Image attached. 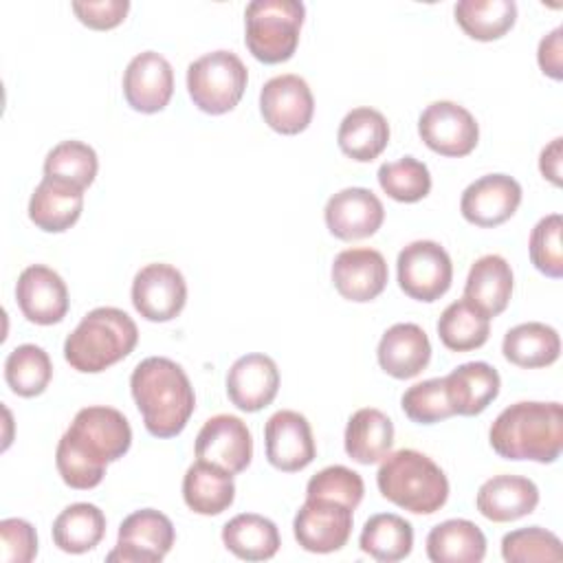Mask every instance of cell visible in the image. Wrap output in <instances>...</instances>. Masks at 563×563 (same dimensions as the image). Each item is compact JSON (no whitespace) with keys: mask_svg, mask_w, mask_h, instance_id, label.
<instances>
[{"mask_svg":"<svg viewBox=\"0 0 563 563\" xmlns=\"http://www.w3.org/2000/svg\"><path fill=\"white\" fill-rule=\"evenodd\" d=\"M561 231H563V218L561 213H550L541 218L528 242L530 262L534 268L552 279L563 277V246H561Z\"/></svg>","mask_w":563,"mask_h":563,"instance_id":"cell-42","label":"cell"},{"mask_svg":"<svg viewBox=\"0 0 563 563\" xmlns=\"http://www.w3.org/2000/svg\"><path fill=\"white\" fill-rule=\"evenodd\" d=\"M501 556L508 563H530V561H561L563 548L554 532L530 526L519 528L501 539Z\"/></svg>","mask_w":563,"mask_h":563,"instance_id":"cell-40","label":"cell"},{"mask_svg":"<svg viewBox=\"0 0 563 563\" xmlns=\"http://www.w3.org/2000/svg\"><path fill=\"white\" fill-rule=\"evenodd\" d=\"M106 534V515L88 501L66 506L53 521V543L68 554H84Z\"/></svg>","mask_w":563,"mask_h":563,"instance_id":"cell-33","label":"cell"},{"mask_svg":"<svg viewBox=\"0 0 563 563\" xmlns=\"http://www.w3.org/2000/svg\"><path fill=\"white\" fill-rule=\"evenodd\" d=\"M352 508L332 499H310L297 510L292 532L306 552L330 554L341 550L352 534Z\"/></svg>","mask_w":563,"mask_h":563,"instance_id":"cell-11","label":"cell"},{"mask_svg":"<svg viewBox=\"0 0 563 563\" xmlns=\"http://www.w3.org/2000/svg\"><path fill=\"white\" fill-rule=\"evenodd\" d=\"M418 134L435 154L460 158L475 150L479 125L464 106L455 101H433L418 119Z\"/></svg>","mask_w":563,"mask_h":563,"instance_id":"cell-9","label":"cell"},{"mask_svg":"<svg viewBox=\"0 0 563 563\" xmlns=\"http://www.w3.org/2000/svg\"><path fill=\"white\" fill-rule=\"evenodd\" d=\"M561 145H563V139L556 136L548 147H543L539 156V169L543 178H548L556 187L561 185Z\"/></svg>","mask_w":563,"mask_h":563,"instance_id":"cell-48","label":"cell"},{"mask_svg":"<svg viewBox=\"0 0 563 563\" xmlns=\"http://www.w3.org/2000/svg\"><path fill=\"white\" fill-rule=\"evenodd\" d=\"M306 7L299 0H253L244 11V42L264 64L288 62L299 44Z\"/></svg>","mask_w":563,"mask_h":563,"instance_id":"cell-5","label":"cell"},{"mask_svg":"<svg viewBox=\"0 0 563 563\" xmlns=\"http://www.w3.org/2000/svg\"><path fill=\"white\" fill-rule=\"evenodd\" d=\"M37 554L35 528L24 519L0 521V561L2 563H29Z\"/></svg>","mask_w":563,"mask_h":563,"instance_id":"cell-45","label":"cell"},{"mask_svg":"<svg viewBox=\"0 0 563 563\" xmlns=\"http://www.w3.org/2000/svg\"><path fill=\"white\" fill-rule=\"evenodd\" d=\"M244 62L231 51H211L194 59L187 68V90L194 106L207 114L233 110L246 88Z\"/></svg>","mask_w":563,"mask_h":563,"instance_id":"cell-6","label":"cell"},{"mask_svg":"<svg viewBox=\"0 0 563 563\" xmlns=\"http://www.w3.org/2000/svg\"><path fill=\"white\" fill-rule=\"evenodd\" d=\"M174 92L172 64L156 51L134 55L123 73V97L128 106L143 114L161 112Z\"/></svg>","mask_w":563,"mask_h":563,"instance_id":"cell-17","label":"cell"},{"mask_svg":"<svg viewBox=\"0 0 563 563\" xmlns=\"http://www.w3.org/2000/svg\"><path fill=\"white\" fill-rule=\"evenodd\" d=\"M506 361L523 369L552 365L561 354V336L552 325L528 321L510 328L501 341Z\"/></svg>","mask_w":563,"mask_h":563,"instance_id":"cell-31","label":"cell"},{"mask_svg":"<svg viewBox=\"0 0 563 563\" xmlns=\"http://www.w3.org/2000/svg\"><path fill=\"white\" fill-rule=\"evenodd\" d=\"M398 286L416 301L440 299L453 282V264L444 246L433 240H416L407 244L396 260Z\"/></svg>","mask_w":563,"mask_h":563,"instance_id":"cell-7","label":"cell"},{"mask_svg":"<svg viewBox=\"0 0 563 563\" xmlns=\"http://www.w3.org/2000/svg\"><path fill=\"white\" fill-rule=\"evenodd\" d=\"M130 391L154 438L178 435L196 407V394L185 369L165 356L141 361L130 376Z\"/></svg>","mask_w":563,"mask_h":563,"instance_id":"cell-1","label":"cell"},{"mask_svg":"<svg viewBox=\"0 0 563 563\" xmlns=\"http://www.w3.org/2000/svg\"><path fill=\"white\" fill-rule=\"evenodd\" d=\"M400 407L405 416L418 424H435L440 420L455 416L446 398L444 378H429L411 385L402 394Z\"/></svg>","mask_w":563,"mask_h":563,"instance_id":"cell-41","label":"cell"},{"mask_svg":"<svg viewBox=\"0 0 563 563\" xmlns=\"http://www.w3.org/2000/svg\"><path fill=\"white\" fill-rule=\"evenodd\" d=\"M183 499L198 515H220L235 499L233 475L216 464L196 460L183 477Z\"/></svg>","mask_w":563,"mask_h":563,"instance_id":"cell-27","label":"cell"},{"mask_svg":"<svg viewBox=\"0 0 563 563\" xmlns=\"http://www.w3.org/2000/svg\"><path fill=\"white\" fill-rule=\"evenodd\" d=\"M174 539L176 532L167 515L154 508H141L121 521L117 548L106 559L121 563H156L167 556Z\"/></svg>","mask_w":563,"mask_h":563,"instance_id":"cell-10","label":"cell"},{"mask_svg":"<svg viewBox=\"0 0 563 563\" xmlns=\"http://www.w3.org/2000/svg\"><path fill=\"white\" fill-rule=\"evenodd\" d=\"M521 202V185L508 174H486L473 180L460 198L466 222L490 229L510 220Z\"/></svg>","mask_w":563,"mask_h":563,"instance_id":"cell-16","label":"cell"},{"mask_svg":"<svg viewBox=\"0 0 563 563\" xmlns=\"http://www.w3.org/2000/svg\"><path fill=\"white\" fill-rule=\"evenodd\" d=\"M453 13L468 37L493 42L515 26L517 4L512 0H460Z\"/></svg>","mask_w":563,"mask_h":563,"instance_id":"cell-35","label":"cell"},{"mask_svg":"<svg viewBox=\"0 0 563 563\" xmlns=\"http://www.w3.org/2000/svg\"><path fill=\"white\" fill-rule=\"evenodd\" d=\"M260 112L266 125L279 134L303 132L314 114V97L299 75H277L262 86Z\"/></svg>","mask_w":563,"mask_h":563,"instance_id":"cell-12","label":"cell"},{"mask_svg":"<svg viewBox=\"0 0 563 563\" xmlns=\"http://www.w3.org/2000/svg\"><path fill=\"white\" fill-rule=\"evenodd\" d=\"M512 297V268L501 255H482L473 262L466 284L464 299L484 312L488 319L506 310Z\"/></svg>","mask_w":563,"mask_h":563,"instance_id":"cell-26","label":"cell"},{"mask_svg":"<svg viewBox=\"0 0 563 563\" xmlns=\"http://www.w3.org/2000/svg\"><path fill=\"white\" fill-rule=\"evenodd\" d=\"M328 231L345 242L374 235L383 220L385 207L380 198L365 187H347L336 191L323 209Z\"/></svg>","mask_w":563,"mask_h":563,"instance_id":"cell-18","label":"cell"},{"mask_svg":"<svg viewBox=\"0 0 563 563\" xmlns=\"http://www.w3.org/2000/svg\"><path fill=\"white\" fill-rule=\"evenodd\" d=\"M376 176L380 189L398 202H418L431 191L429 167L413 156L383 163Z\"/></svg>","mask_w":563,"mask_h":563,"instance_id":"cell-39","label":"cell"},{"mask_svg":"<svg viewBox=\"0 0 563 563\" xmlns=\"http://www.w3.org/2000/svg\"><path fill=\"white\" fill-rule=\"evenodd\" d=\"M196 457L238 475L253 457V438L246 422L238 416L218 413L209 418L196 435Z\"/></svg>","mask_w":563,"mask_h":563,"instance_id":"cell-14","label":"cell"},{"mask_svg":"<svg viewBox=\"0 0 563 563\" xmlns=\"http://www.w3.org/2000/svg\"><path fill=\"white\" fill-rule=\"evenodd\" d=\"M380 495L413 515H433L449 499L444 471L416 449L387 453L376 473Z\"/></svg>","mask_w":563,"mask_h":563,"instance_id":"cell-4","label":"cell"},{"mask_svg":"<svg viewBox=\"0 0 563 563\" xmlns=\"http://www.w3.org/2000/svg\"><path fill=\"white\" fill-rule=\"evenodd\" d=\"M394 444V422L374 407L354 411L345 427V453L358 464L380 462Z\"/></svg>","mask_w":563,"mask_h":563,"instance_id":"cell-30","label":"cell"},{"mask_svg":"<svg viewBox=\"0 0 563 563\" xmlns=\"http://www.w3.org/2000/svg\"><path fill=\"white\" fill-rule=\"evenodd\" d=\"M378 365L394 378H413L431 361L427 332L416 323H394L378 341Z\"/></svg>","mask_w":563,"mask_h":563,"instance_id":"cell-22","label":"cell"},{"mask_svg":"<svg viewBox=\"0 0 563 563\" xmlns=\"http://www.w3.org/2000/svg\"><path fill=\"white\" fill-rule=\"evenodd\" d=\"M279 389V369L266 354L240 356L227 374V396L242 411H260L271 405Z\"/></svg>","mask_w":563,"mask_h":563,"instance_id":"cell-21","label":"cell"},{"mask_svg":"<svg viewBox=\"0 0 563 563\" xmlns=\"http://www.w3.org/2000/svg\"><path fill=\"white\" fill-rule=\"evenodd\" d=\"M84 209V189L55 178H42L29 200L31 222L46 233L70 229Z\"/></svg>","mask_w":563,"mask_h":563,"instance_id":"cell-24","label":"cell"},{"mask_svg":"<svg viewBox=\"0 0 563 563\" xmlns=\"http://www.w3.org/2000/svg\"><path fill=\"white\" fill-rule=\"evenodd\" d=\"M336 141L345 156L358 163H369L387 147L389 123L378 110L361 106L343 117Z\"/></svg>","mask_w":563,"mask_h":563,"instance_id":"cell-28","label":"cell"},{"mask_svg":"<svg viewBox=\"0 0 563 563\" xmlns=\"http://www.w3.org/2000/svg\"><path fill=\"white\" fill-rule=\"evenodd\" d=\"M53 378V363L48 354L33 343L18 345L4 361V380L13 394L22 398L40 396Z\"/></svg>","mask_w":563,"mask_h":563,"instance_id":"cell-37","label":"cell"},{"mask_svg":"<svg viewBox=\"0 0 563 563\" xmlns=\"http://www.w3.org/2000/svg\"><path fill=\"white\" fill-rule=\"evenodd\" d=\"M363 493H365L363 477L356 471L341 466V464L319 471L317 475L310 477V482L306 486V497L332 499V501L345 504L352 510L361 504Z\"/></svg>","mask_w":563,"mask_h":563,"instance_id":"cell-44","label":"cell"},{"mask_svg":"<svg viewBox=\"0 0 563 563\" xmlns=\"http://www.w3.org/2000/svg\"><path fill=\"white\" fill-rule=\"evenodd\" d=\"M563 29L556 26L550 35H545L541 42H539V51H537V62L541 66V70L552 77V79H561L563 73H561V51H563Z\"/></svg>","mask_w":563,"mask_h":563,"instance_id":"cell-47","label":"cell"},{"mask_svg":"<svg viewBox=\"0 0 563 563\" xmlns=\"http://www.w3.org/2000/svg\"><path fill=\"white\" fill-rule=\"evenodd\" d=\"M266 460L284 473H297L306 468L314 455V438L306 416L292 409L275 411L264 427Z\"/></svg>","mask_w":563,"mask_h":563,"instance_id":"cell-15","label":"cell"},{"mask_svg":"<svg viewBox=\"0 0 563 563\" xmlns=\"http://www.w3.org/2000/svg\"><path fill=\"white\" fill-rule=\"evenodd\" d=\"M55 464H57V471H59L64 484L70 488H77V490H88V488L99 486L106 475V466H108V464L95 460L92 455H88L66 433L57 442Z\"/></svg>","mask_w":563,"mask_h":563,"instance_id":"cell-43","label":"cell"},{"mask_svg":"<svg viewBox=\"0 0 563 563\" xmlns=\"http://www.w3.org/2000/svg\"><path fill=\"white\" fill-rule=\"evenodd\" d=\"M488 440L504 460L556 462L563 451V407L561 402H515L495 418Z\"/></svg>","mask_w":563,"mask_h":563,"instance_id":"cell-2","label":"cell"},{"mask_svg":"<svg viewBox=\"0 0 563 563\" xmlns=\"http://www.w3.org/2000/svg\"><path fill=\"white\" fill-rule=\"evenodd\" d=\"M499 387L501 380L497 369L484 361L457 365L449 376H444L446 398L457 416L482 413L497 398Z\"/></svg>","mask_w":563,"mask_h":563,"instance_id":"cell-25","label":"cell"},{"mask_svg":"<svg viewBox=\"0 0 563 563\" xmlns=\"http://www.w3.org/2000/svg\"><path fill=\"white\" fill-rule=\"evenodd\" d=\"M427 556L433 563H479L486 556V537L468 519H446L427 534Z\"/></svg>","mask_w":563,"mask_h":563,"instance_id":"cell-29","label":"cell"},{"mask_svg":"<svg viewBox=\"0 0 563 563\" xmlns=\"http://www.w3.org/2000/svg\"><path fill=\"white\" fill-rule=\"evenodd\" d=\"M222 543L244 561H268L282 545L277 526L255 512H242L229 519L222 528Z\"/></svg>","mask_w":563,"mask_h":563,"instance_id":"cell-32","label":"cell"},{"mask_svg":"<svg viewBox=\"0 0 563 563\" xmlns=\"http://www.w3.org/2000/svg\"><path fill=\"white\" fill-rule=\"evenodd\" d=\"M387 277V262L376 249H345L332 262V284L347 301L376 299L385 290Z\"/></svg>","mask_w":563,"mask_h":563,"instance_id":"cell-20","label":"cell"},{"mask_svg":"<svg viewBox=\"0 0 563 563\" xmlns=\"http://www.w3.org/2000/svg\"><path fill=\"white\" fill-rule=\"evenodd\" d=\"M139 341L134 319L112 306L90 310L66 336L64 358L84 374H97L123 361Z\"/></svg>","mask_w":563,"mask_h":563,"instance_id":"cell-3","label":"cell"},{"mask_svg":"<svg viewBox=\"0 0 563 563\" xmlns=\"http://www.w3.org/2000/svg\"><path fill=\"white\" fill-rule=\"evenodd\" d=\"M187 301V282L183 273L165 262L143 266L132 282L134 310L154 323L178 317Z\"/></svg>","mask_w":563,"mask_h":563,"instance_id":"cell-13","label":"cell"},{"mask_svg":"<svg viewBox=\"0 0 563 563\" xmlns=\"http://www.w3.org/2000/svg\"><path fill=\"white\" fill-rule=\"evenodd\" d=\"M99 169L97 152L81 141H62L44 158V176L70 183L79 189L92 185Z\"/></svg>","mask_w":563,"mask_h":563,"instance_id":"cell-38","label":"cell"},{"mask_svg":"<svg viewBox=\"0 0 563 563\" xmlns=\"http://www.w3.org/2000/svg\"><path fill=\"white\" fill-rule=\"evenodd\" d=\"M66 435L103 464L123 457L132 444V429L128 418L119 409L106 405L79 409Z\"/></svg>","mask_w":563,"mask_h":563,"instance_id":"cell-8","label":"cell"},{"mask_svg":"<svg viewBox=\"0 0 563 563\" xmlns=\"http://www.w3.org/2000/svg\"><path fill=\"white\" fill-rule=\"evenodd\" d=\"M22 314L37 325L59 323L68 312V288L59 273L44 264L26 266L15 284Z\"/></svg>","mask_w":563,"mask_h":563,"instance_id":"cell-19","label":"cell"},{"mask_svg":"<svg viewBox=\"0 0 563 563\" xmlns=\"http://www.w3.org/2000/svg\"><path fill=\"white\" fill-rule=\"evenodd\" d=\"M490 334V319L464 297L449 303L438 319V336L446 350L471 352L482 347Z\"/></svg>","mask_w":563,"mask_h":563,"instance_id":"cell-36","label":"cell"},{"mask_svg":"<svg viewBox=\"0 0 563 563\" xmlns=\"http://www.w3.org/2000/svg\"><path fill=\"white\" fill-rule=\"evenodd\" d=\"M539 504V488L521 475H495L486 479L475 497L477 510L495 521L508 523L530 515Z\"/></svg>","mask_w":563,"mask_h":563,"instance_id":"cell-23","label":"cell"},{"mask_svg":"<svg viewBox=\"0 0 563 563\" xmlns=\"http://www.w3.org/2000/svg\"><path fill=\"white\" fill-rule=\"evenodd\" d=\"M358 545L372 559L394 563L409 556L413 548V528L400 515L378 512L365 521L358 537Z\"/></svg>","mask_w":563,"mask_h":563,"instance_id":"cell-34","label":"cell"},{"mask_svg":"<svg viewBox=\"0 0 563 563\" xmlns=\"http://www.w3.org/2000/svg\"><path fill=\"white\" fill-rule=\"evenodd\" d=\"M70 7L77 20L95 31H108L119 26L130 11L128 0H84L73 2Z\"/></svg>","mask_w":563,"mask_h":563,"instance_id":"cell-46","label":"cell"}]
</instances>
